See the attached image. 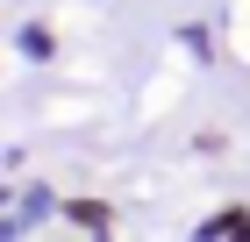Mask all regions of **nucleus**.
<instances>
[{
	"label": "nucleus",
	"mask_w": 250,
	"mask_h": 242,
	"mask_svg": "<svg viewBox=\"0 0 250 242\" xmlns=\"http://www.w3.org/2000/svg\"><path fill=\"white\" fill-rule=\"evenodd\" d=\"M208 235H250V206H229V214H214Z\"/></svg>",
	"instance_id": "f03ea898"
},
{
	"label": "nucleus",
	"mask_w": 250,
	"mask_h": 242,
	"mask_svg": "<svg viewBox=\"0 0 250 242\" xmlns=\"http://www.w3.org/2000/svg\"><path fill=\"white\" fill-rule=\"evenodd\" d=\"M64 214H72L79 228H115V214H107V206H100V200H72V206H64Z\"/></svg>",
	"instance_id": "f257e3e1"
}]
</instances>
